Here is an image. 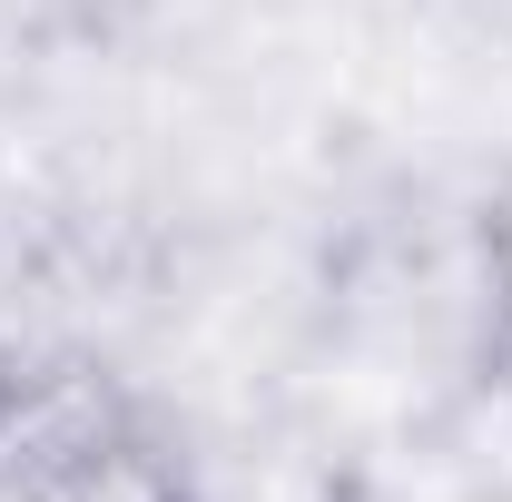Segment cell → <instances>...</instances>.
I'll list each match as a JSON object with an SVG mask.
<instances>
[{
	"mask_svg": "<svg viewBox=\"0 0 512 502\" xmlns=\"http://www.w3.org/2000/svg\"><path fill=\"white\" fill-rule=\"evenodd\" d=\"M473 384H512V168L473 207Z\"/></svg>",
	"mask_w": 512,
	"mask_h": 502,
	"instance_id": "obj_2",
	"label": "cell"
},
{
	"mask_svg": "<svg viewBox=\"0 0 512 502\" xmlns=\"http://www.w3.org/2000/svg\"><path fill=\"white\" fill-rule=\"evenodd\" d=\"M0 502H207V483L109 355L0 345Z\"/></svg>",
	"mask_w": 512,
	"mask_h": 502,
	"instance_id": "obj_1",
	"label": "cell"
}]
</instances>
